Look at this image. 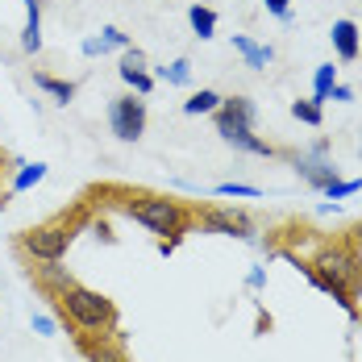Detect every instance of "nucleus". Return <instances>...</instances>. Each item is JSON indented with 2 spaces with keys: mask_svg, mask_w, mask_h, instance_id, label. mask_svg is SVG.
<instances>
[{
  "mask_svg": "<svg viewBox=\"0 0 362 362\" xmlns=\"http://www.w3.org/2000/svg\"><path fill=\"white\" fill-rule=\"evenodd\" d=\"M291 267L313 284L317 291H325L333 296L350 317H358V308H354V296L362 288V258L354 246H341V242H333V246H321L313 262H304L300 254H284Z\"/></svg>",
  "mask_w": 362,
  "mask_h": 362,
  "instance_id": "nucleus-1",
  "label": "nucleus"
},
{
  "mask_svg": "<svg viewBox=\"0 0 362 362\" xmlns=\"http://www.w3.org/2000/svg\"><path fill=\"white\" fill-rule=\"evenodd\" d=\"M54 300V308L71 321L79 333H88V337H109L112 329H117V308H112L109 296H100V291L83 288V284H71L67 291H59V296H50Z\"/></svg>",
  "mask_w": 362,
  "mask_h": 362,
  "instance_id": "nucleus-2",
  "label": "nucleus"
},
{
  "mask_svg": "<svg viewBox=\"0 0 362 362\" xmlns=\"http://www.w3.org/2000/svg\"><path fill=\"white\" fill-rule=\"evenodd\" d=\"M88 225V213L83 209H75V213H63V217L46 221V225H37V229H25L21 233V250L37 258V262H63L67 250H71L75 233Z\"/></svg>",
  "mask_w": 362,
  "mask_h": 362,
  "instance_id": "nucleus-3",
  "label": "nucleus"
},
{
  "mask_svg": "<svg viewBox=\"0 0 362 362\" xmlns=\"http://www.w3.org/2000/svg\"><path fill=\"white\" fill-rule=\"evenodd\" d=\"M125 213L146 225L150 233H183L187 229V209L180 200H167V196H129L125 200Z\"/></svg>",
  "mask_w": 362,
  "mask_h": 362,
  "instance_id": "nucleus-4",
  "label": "nucleus"
},
{
  "mask_svg": "<svg viewBox=\"0 0 362 362\" xmlns=\"http://www.w3.org/2000/svg\"><path fill=\"white\" fill-rule=\"evenodd\" d=\"M296 175L308 183V187H317V192H325L329 183L337 180V167H333V158H329V142H313L304 154H296Z\"/></svg>",
  "mask_w": 362,
  "mask_h": 362,
  "instance_id": "nucleus-5",
  "label": "nucleus"
},
{
  "mask_svg": "<svg viewBox=\"0 0 362 362\" xmlns=\"http://www.w3.org/2000/svg\"><path fill=\"white\" fill-rule=\"evenodd\" d=\"M109 129L121 142H138L146 134V100H138V96H117L109 105Z\"/></svg>",
  "mask_w": 362,
  "mask_h": 362,
  "instance_id": "nucleus-6",
  "label": "nucleus"
},
{
  "mask_svg": "<svg viewBox=\"0 0 362 362\" xmlns=\"http://www.w3.org/2000/svg\"><path fill=\"white\" fill-rule=\"evenodd\" d=\"M204 233H221V238H242V242H254V221L242 213V209H209L204 217Z\"/></svg>",
  "mask_w": 362,
  "mask_h": 362,
  "instance_id": "nucleus-7",
  "label": "nucleus"
},
{
  "mask_svg": "<svg viewBox=\"0 0 362 362\" xmlns=\"http://www.w3.org/2000/svg\"><path fill=\"white\" fill-rule=\"evenodd\" d=\"M25 4V25H21V50L37 54L42 50V0H21Z\"/></svg>",
  "mask_w": 362,
  "mask_h": 362,
  "instance_id": "nucleus-8",
  "label": "nucleus"
},
{
  "mask_svg": "<svg viewBox=\"0 0 362 362\" xmlns=\"http://www.w3.org/2000/svg\"><path fill=\"white\" fill-rule=\"evenodd\" d=\"M333 50H337V59H341V63H354V59H358V25H354V21H346V17H341V21H333Z\"/></svg>",
  "mask_w": 362,
  "mask_h": 362,
  "instance_id": "nucleus-9",
  "label": "nucleus"
},
{
  "mask_svg": "<svg viewBox=\"0 0 362 362\" xmlns=\"http://www.w3.org/2000/svg\"><path fill=\"white\" fill-rule=\"evenodd\" d=\"M75 279H71V271L67 267H59V262H42L37 267V288L46 291V296H59V291H67Z\"/></svg>",
  "mask_w": 362,
  "mask_h": 362,
  "instance_id": "nucleus-10",
  "label": "nucleus"
},
{
  "mask_svg": "<svg viewBox=\"0 0 362 362\" xmlns=\"http://www.w3.org/2000/svg\"><path fill=\"white\" fill-rule=\"evenodd\" d=\"M221 142H229V146H238V150H246V154H258V158H275L279 150L267 142V138H258L254 129H233L229 138H221Z\"/></svg>",
  "mask_w": 362,
  "mask_h": 362,
  "instance_id": "nucleus-11",
  "label": "nucleus"
},
{
  "mask_svg": "<svg viewBox=\"0 0 362 362\" xmlns=\"http://www.w3.org/2000/svg\"><path fill=\"white\" fill-rule=\"evenodd\" d=\"M34 88H42L54 105H71V100H75V83H71V79H59V75L34 71Z\"/></svg>",
  "mask_w": 362,
  "mask_h": 362,
  "instance_id": "nucleus-12",
  "label": "nucleus"
},
{
  "mask_svg": "<svg viewBox=\"0 0 362 362\" xmlns=\"http://www.w3.org/2000/svg\"><path fill=\"white\" fill-rule=\"evenodd\" d=\"M233 50H238V54L246 59V67H254V71H262V67H267V63L275 59V50H271V46H258V42H250L246 34L233 37Z\"/></svg>",
  "mask_w": 362,
  "mask_h": 362,
  "instance_id": "nucleus-13",
  "label": "nucleus"
},
{
  "mask_svg": "<svg viewBox=\"0 0 362 362\" xmlns=\"http://www.w3.org/2000/svg\"><path fill=\"white\" fill-rule=\"evenodd\" d=\"M79 350H83V358L88 362H125V354L112 346L109 337H83Z\"/></svg>",
  "mask_w": 362,
  "mask_h": 362,
  "instance_id": "nucleus-14",
  "label": "nucleus"
},
{
  "mask_svg": "<svg viewBox=\"0 0 362 362\" xmlns=\"http://www.w3.org/2000/svg\"><path fill=\"white\" fill-rule=\"evenodd\" d=\"M187 21H192V34L200 37V42H209V37L217 34V13L209 4H192L187 8Z\"/></svg>",
  "mask_w": 362,
  "mask_h": 362,
  "instance_id": "nucleus-15",
  "label": "nucleus"
},
{
  "mask_svg": "<svg viewBox=\"0 0 362 362\" xmlns=\"http://www.w3.org/2000/svg\"><path fill=\"white\" fill-rule=\"evenodd\" d=\"M221 109V96L213 92V88H200V92H192L187 100H183V112L187 117H209V112Z\"/></svg>",
  "mask_w": 362,
  "mask_h": 362,
  "instance_id": "nucleus-16",
  "label": "nucleus"
},
{
  "mask_svg": "<svg viewBox=\"0 0 362 362\" xmlns=\"http://www.w3.org/2000/svg\"><path fill=\"white\" fill-rule=\"evenodd\" d=\"M333 83H337V67H333V63H321L317 75H313V100H317V105H325V100H329Z\"/></svg>",
  "mask_w": 362,
  "mask_h": 362,
  "instance_id": "nucleus-17",
  "label": "nucleus"
},
{
  "mask_svg": "<svg viewBox=\"0 0 362 362\" xmlns=\"http://www.w3.org/2000/svg\"><path fill=\"white\" fill-rule=\"evenodd\" d=\"M46 180V163H25L17 175H13V192H30L37 183Z\"/></svg>",
  "mask_w": 362,
  "mask_h": 362,
  "instance_id": "nucleus-18",
  "label": "nucleus"
},
{
  "mask_svg": "<svg viewBox=\"0 0 362 362\" xmlns=\"http://www.w3.org/2000/svg\"><path fill=\"white\" fill-rule=\"evenodd\" d=\"M158 79H167V83H175V88H187V83H192V63H187V59H175V63L158 67Z\"/></svg>",
  "mask_w": 362,
  "mask_h": 362,
  "instance_id": "nucleus-19",
  "label": "nucleus"
},
{
  "mask_svg": "<svg viewBox=\"0 0 362 362\" xmlns=\"http://www.w3.org/2000/svg\"><path fill=\"white\" fill-rule=\"evenodd\" d=\"M291 117H296L300 125H321V117H325V112H321V105L308 96V100H291Z\"/></svg>",
  "mask_w": 362,
  "mask_h": 362,
  "instance_id": "nucleus-20",
  "label": "nucleus"
},
{
  "mask_svg": "<svg viewBox=\"0 0 362 362\" xmlns=\"http://www.w3.org/2000/svg\"><path fill=\"white\" fill-rule=\"evenodd\" d=\"M354 192H362V180H333L325 187V196L337 204V200H346V196H354Z\"/></svg>",
  "mask_w": 362,
  "mask_h": 362,
  "instance_id": "nucleus-21",
  "label": "nucleus"
},
{
  "mask_svg": "<svg viewBox=\"0 0 362 362\" xmlns=\"http://www.w3.org/2000/svg\"><path fill=\"white\" fill-rule=\"evenodd\" d=\"M117 75H121V79H125L138 96H146V92L154 88V75H150V71H117Z\"/></svg>",
  "mask_w": 362,
  "mask_h": 362,
  "instance_id": "nucleus-22",
  "label": "nucleus"
},
{
  "mask_svg": "<svg viewBox=\"0 0 362 362\" xmlns=\"http://www.w3.org/2000/svg\"><path fill=\"white\" fill-rule=\"evenodd\" d=\"M117 71H146V54L138 46H125V54H121V67Z\"/></svg>",
  "mask_w": 362,
  "mask_h": 362,
  "instance_id": "nucleus-23",
  "label": "nucleus"
},
{
  "mask_svg": "<svg viewBox=\"0 0 362 362\" xmlns=\"http://www.w3.org/2000/svg\"><path fill=\"white\" fill-rule=\"evenodd\" d=\"M217 196H246V200H254V196H258V187H250V183H221Z\"/></svg>",
  "mask_w": 362,
  "mask_h": 362,
  "instance_id": "nucleus-24",
  "label": "nucleus"
},
{
  "mask_svg": "<svg viewBox=\"0 0 362 362\" xmlns=\"http://www.w3.org/2000/svg\"><path fill=\"white\" fill-rule=\"evenodd\" d=\"M100 42H105V46H121V50H125V46H129V37L121 34V30H117V25H105V30H100Z\"/></svg>",
  "mask_w": 362,
  "mask_h": 362,
  "instance_id": "nucleus-25",
  "label": "nucleus"
},
{
  "mask_svg": "<svg viewBox=\"0 0 362 362\" xmlns=\"http://www.w3.org/2000/svg\"><path fill=\"white\" fill-rule=\"evenodd\" d=\"M30 325H34L37 337H54V317H46V313H34V321H30Z\"/></svg>",
  "mask_w": 362,
  "mask_h": 362,
  "instance_id": "nucleus-26",
  "label": "nucleus"
},
{
  "mask_svg": "<svg viewBox=\"0 0 362 362\" xmlns=\"http://www.w3.org/2000/svg\"><path fill=\"white\" fill-rule=\"evenodd\" d=\"M262 4H267V13H271V17L291 21V0H262Z\"/></svg>",
  "mask_w": 362,
  "mask_h": 362,
  "instance_id": "nucleus-27",
  "label": "nucleus"
},
{
  "mask_svg": "<svg viewBox=\"0 0 362 362\" xmlns=\"http://www.w3.org/2000/svg\"><path fill=\"white\" fill-rule=\"evenodd\" d=\"M180 242H183V233H171V238H158V254H163V258H171V254L180 250Z\"/></svg>",
  "mask_w": 362,
  "mask_h": 362,
  "instance_id": "nucleus-28",
  "label": "nucleus"
},
{
  "mask_svg": "<svg viewBox=\"0 0 362 362\" xmlns=\"http://www.w3.org/2000/svg\"><path fill=\"white\" fill-rule=\"evenodd\" d=\"M329 100H337V105H350V100H354V88H346V83H333Z\"/></svg>",
  "mask_w": 362,
  "mask_h": 362,
  "instance_id": "nucleus-29",
  "label": "nucleus"
},
{
  "mask_svg": "<svg viewBox=\"0 0 362 362\" xmlns=\"http://www.w3.org/2000/svg\"><path fill=\"white\" fill-rule=\"evenodd\" d=\"M246 288H250V291H262V288H267V271H262V267H254L250 275H246Z\"/></svg>",
  "mask_w": 362,
  "mask_h": 362,
  "instance_id": "nucleus-30",
  "label": "nucleus"
},
{
  "mask_svg": "<svg viewBox=\"0 0 362 362\" xmlns=\"http://www.w3.org/2000/svg\"><path fill=\"white\" fill-rule=\"evenodd\" d=\"M105 50H109V46H105L100 37H88V42H83V54H88V59H96V54H105Z\"/></svg>",
  "mask_w": 362,
  "mask_h": 362,
  "instance_id": "nucleus-31",
  "label": "nucleus"
},
{
  "mask_svg": "<svg viewBox=\"0 0 362 362\" xmlns=\"http://www.w3.org/2000/svg\"><path fill=\"white\" fill-rule=\"evenodd\" d=\"M354 242H358V246H362V225H358V229H354Z\"/></svg>",
  "mask_w": 362,
  "mask_h": 362,
  "instance_id": "nucleus-32",
  "label": "nucleus"
}]
</instances>
